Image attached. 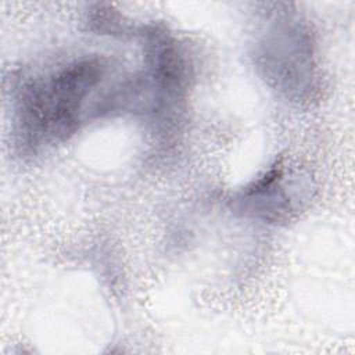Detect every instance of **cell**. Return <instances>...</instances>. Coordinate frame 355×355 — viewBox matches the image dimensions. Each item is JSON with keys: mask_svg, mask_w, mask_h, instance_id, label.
Returning a JSON list of instances; mask_svg holds the SVG:
<instances>
[{"mask_svg": "<svg viewBox=\"0 0 355 355\" xmlns=\"http://www.w3.org/2000/svg\"><path fill=\"white\" fill-rule=\"evenodd\" d=\"M280 180L282 172L270 169L263 178L245 189L240 200L244 202V209L269 220L282 219L288 212L290 202L279 186Z\"/></svg>", "mask_w": 355, "mask_h": 355, "instance_id": "1", "label": "cell"}]
</instances>
